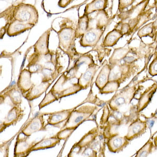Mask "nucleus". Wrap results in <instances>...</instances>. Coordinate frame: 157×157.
I'll return each mask as SVG.
<instances>
[{
	"label": "nucleus",
	"mask_w": 157,
	"mask_h": 157,
	"mask_svg": "<svg viewBox=\"0 0 157 157\" xmlns=\"http://www.w3.org/2000/svg\"><path fill=\"white\" fill-rule=\"evenodd\" d=\"M57 56L50 52L45 56L37 55L33 54L29 56L28 69L32 74L37 73L43 75L42 81H50L55 78L62 70V67L58 66Z\"/></svg>",
	"instance_id": "1"
},
{
	"label": "nucleus",
	"mask_w": 157,
	"mask_h": 157,
	"mask_svg": "<svg viewBox=\"0 0 157 157\" xmlns=\"http://www.w3.org/2000/svg\"><path fill=\"white\" fill-rule=\"evenodd\" d=\"M78 80V78L70 77L64 72L50 90L58 100L75 94L82 90Z\"/></svg>",
	"instance_id": "2"
},
{
	"label": "nucleus",
	"mask_w": 157,
	"mask_h": 157,
	"mask_svg": "<svg viewBox=\"0 0 157 157\" xmlns=\"http://www.w3.org/2000/svg\"><path fill=\"white\" fill-rule=\"evenodd\" d=\"M13 17L14 20L25 23L36 25L38 21L39 15L34 6L21 2L14 7Z\"/></svg>",
	"instance_id": "3"
},
{
	"label": "nucleus",
	"mask_w": 157,
	"mask_h": 157,
	"mask_svg": "<svg viewBox=\"0 0 157 157\" xmlns=\"http://www.w3.org/2000/svg\"><path fill=\"white\" fill-rule=\"evenodd\" d=\"M98 107L95 106H81L71 113L69 117L60 129L69 128L76 129L94 114Z\"/></svg>",
	"instance_id": "4"
},
{
	"label": "nucleus",
	"mask_w": 157,
	"mask_h": 157,
	"mask_svg": "<svg viewBox=\"0 0 157 157\" xmlns=\"http://www.w3.org/2000/svg\"><path fill=\"white\" fill-rule=\"evenodd\" d=\"M56 33L59 38V47L63 52L66 54L75 52V29L72 26H64Z\"/></svg>",
	"instance_id": "5"
},
{
	"label": "nucleus",
	"mask_w": 157,
	"mask_h": 157,
	"mask_svg": "<svg viewBox=\"0 0 157 157\" xmlns=\"http://www.w3.org/2000/svg\"><path fill=\"white\" fill-rule=\"evenodd\" d=\"M133 90H125L115 95L108 102L111 111L117 112L123 105L130 103L134 96Z\"/></svg>",
	"instance_id": "6"
},
{
	"label": "nucleus",
	"mask_w": 157,
	"mask_h": 157,
	"mask_svg": "<svg viewBox=\"0 0 157 157\" xmlns=\"http://www.w3.org/2000/svg\"><path fill=\"white\" fill-rule=\"evenodd\" d=\"M103 28L89 27L80 40V44L83 47H94L103 34Z\"/></svg>",
	"instance_id": "7"
},
{
	"label": "nucleus",
	"mask_w": 157,
	"mask_h": 157,
	"mask_svg": "<svg viewBox=\"0 0 157 157\" xmlns=\"http://www.w3.org/2000/svg\"><path fill=\"white\" fill-rule=\"evenodd\" d=\"M46 130V125H45L44 115L42 113H40L28 122L25 127L22 129L21 133L26 137H29L35 132Z\"/></svg>",
	"instance_id": "8"
},
{
	"label": "nucleus",
	"mask_w": 157,
	"mask_h": 157,
	"mask_svg": "<svg viewBox=\"0 0 157 157\" xmlns=\"http://www.w3.org/2000/svg\"><path fill=\"white\" fill-rule=\"evenodd\" d=\"M86 101H85L82 104H80L78 106L72 109H64V110L58 111L55 112L42 113L44 116H46V115L48 116V118L47 119V125H50L54 127H60L59 125L63 123L64 121H66L69 117L70 115L71 114V113L75 109H77L78 106H80L81 104L85 103L84 102H86Z\"/></svg>",
	"instance_id": "9"
},
{
	"label": "nucleus",
	"mask_w": 157,
	"mask_h": 157,
	"mask_svg": "<svg viewBox=\"0 0 157 157\" xmlns=\"http://www.w3.org/2000/svg\"><path fill=\"white\" fill-rule=\"evenodd\" d=\"M98 136V128L94 127L92 129L80 140V141L73 145L70 151V154L78 153L82 149L93 145L95 139Z\"/></svg>",
	"instance_id": "10"
},
{
	"label": "nucleus",
	"mask_w": 157,
	"mask_h": 157,
	"mask_svg": "<svg viewBox=\"0 0 157 157\" xmlns=\"http://www.w3.org/2000/svg\"><path fill=\"white\" fill-rule=\"evenodd\" d=\"M147 129L146 121H142L138 118L129 125L127 134L125 136L129 141H132L145 134Z\"/></svg>",
	"instance_id": "11"
},
{
	"label": "nucleus",
	"mask_w": 157,
	"mask_h": 157,
	"mask_svg": "<svg viewBox=\"0 0 157 157\" xmlns=\"http://www.w3.org/2000/svg\"><path fill=\"white\" fill-rule=\"evenodd\" d=\"M24 110L20 106H13L9 112L2 123L1 124L0 132H2L7 127L16 125L23 118Z\"/></svg>",
	"instance_id": "12"
},
{
	"label": "nucleus",
	"mask_w": 157,
	"mask_h": 157,
	"mask_svg": "<svg viewBox=\"0 0 157 157\" xmlns=\"http://www.w3.org/2000/svg\"><path fill=\"white\" fill-rule=\"evenodd\" d=\"M27 137L21 138L20 134L17 136L15 145L14 157H27L31 153V149L36 142L34 141L29 144L27 142Z\"/></svg>",
	"instance_id": "13"
},
{
	"label": "nucleus",
	"mask_w": 157,
	"mask_h": 157,
	"mask_svg": "<svg viewBox=\"0 0 157 157\" xmlns=\"http://www.w3.org/2000/svg\"><path fill=\"white\" fill-rule=\"evenodd\" d=\"M52 29H49L41 35L33 46L34 54L37 55L45 56L50 53L49 49V40Z\"/></svg>",
	"instance_id": "14"
},
{
	"label": "nucleus",
	"mask_w": 157,
	"mask_h": 157,
	"mask_svg": "<svg viewBox=\"0 0 157 157\" xmlns=\"http://www.w3.org/2000/svg\"><path fill=\"white\" fill-rule=\"evenodd\" d=\"M121 125L120 121L110 116L107 123L101 126V129H103L102 134L104 140H107L113 137L120 135L119 129Z\"/></svg>",
	"instance_id": "15"
},
{
	"label": "nucleus",
	"mask_w": 157,
	"mask_h": 157,
	"mask_svg": "<svg viewBox=\"0 0 157 157\" xmlns=\"http://www.w3.org/2000/svg\"><path fill=\"white\" fill-rule=\"evenodd\" d=\"M129 144V141L125 136H114L106 140V145L109 151L118 153L123 151Z\"/></svg>",
	"instance_id": "16"
},
{
	"label": "nucleus",
	"mask_w": 157,
	"mask_h": 157,
	"mask_svg": "<svg viewBox=\"0 0 157 157\" xmlns=\"http://www.w3.org/2000/svg\"><path fill=\"white\" fill-rule=\"evenodd\" d=\"M32 73L27 69L21 70L17 82V86L23 95L26 94L30 90L34 84L31 80Z\"/></svg>",
	"instance_id": "17"
},
{
	"label": "nucleus",
	"mask_w": 157,
	"mask_h": 157,
	"mask_svg": "<svg viewBox=\"0 0 157 157\" xmlns=\"http://www.w3.org/2000/svg\"><path fill=\"white\" fill-rule=\"evenodd\" d=\"M93 64L95 63L93 60V57L90 54H84L78 58L73 67L69 70L68 73L66 74L70 77L78 78L77 77V74L80 71V69L81 67L86 66L87 67H89Z\"/></svg>",
	"instance_id": "18"
},
{
	"label": "nucleus",
	"mask_w": 157,
	"mask_h": 157,
	"mask_svg": "<svg viewBox=\"0 0 157 157\" xmlns=\"http://www.w3.org/2000/svg\"><path fill=\"white\" fill-rule=\"evenodd\" d=\"M35 26V25L25 23L17 20H13L7 27L6 33L10 37L17 36L27 30H30Z\"/></svg>",
	"instance_id": "19"
},
{
	"label": "nucleus",
	"mask_w": 157,
	"mask_h": 157,
	"mask_svg": "<svg viewBox=\"0 0 157 157\" xmlns=\"http://www.w3.org/2000/svg\"><path fill=\"white\" fill-rule=\"evenodd\" d=\"M98 66L93 64L86 70V71L82 73L78 77V84L82 88V90L87 89L91 86L95 73L98 70Z\"/></svg>",
	"instance_id": "20"
},
{
	"label": "nucleus",
	"mask_w": 157,
	"mask_h": 157,
	"mask_svg": "<svg viewBox=\"0 0 157 157\" xmlns=\"http://www.w3.org/2000/svg\"><path fill=\"white\" fill-rule=\"evenodd\" d=\"M51 84L52 83L49 81H42L38 86L34 85L26 94L23 95V97L29 101L38 98L46 92Z\"/></svg>",
	"instance_id": "21"
},
{
	"label": "nucleus",
	"mask_w": 157,
	"mask_h": 157,
	"mask_svg": "<svg viewBox=\"0 0 157 157\" xmlns=\"http://www.w3.org/2000/svg\"><path fill=\"white\" fill-rule=\"evenodd\" d=\"M2 95V94H1ZM22 93L17 84L10 86L3 92L2 97H9L14 106H20L22 102Z\"/></svg>",
	"instance_id": "22"
},
{
	"label": "nucleus",
	"mask_w": 157,
	"mask_h": 157,
	"mask_svg": "<svg viewBox=\"0 0 157 157\" xmlns=\"http://www.w3.org/2000/svg\"><path fill=\"white\" fill-rule=\"evenodd\" d=\"M60 141L56 136L49 138H44L40 141L35 143L31 149L30 152L53 148L59 144Z\"/></svg>",
	"instance_id": "23"
},
{
	"label": "nucleus",
	"mask_w": 157,
	"mask_h": 157,
	"mask_svg": "<svg viewBox=\"0 0 157 157\" xmlns=\"http://www.w3.org/2000/svg\"><path fill=\"white\" fill-rule=\"evenodd\" d=\"M157 87V86H152L149 89L146 90L141 95L137 105L136 109L138 113L143 111L148 106L149 104L150 103L154 93H155Z\"/></svg>",
	"instance_id": "24"
},
{
	"label": "nucleus",
	"mask_w": 157,
	"mask_h": 157,
	"mask_svg": "<svg viewBox=\"0 0 157 157\" xmlns=\"http://www.w3.org/2000/svg\"><path fill=\"white\" fill-rule=\"evenodd\" d=\"M110 71L111 66L107 64H105L100 71L95 82V85L100 90H101L109 82Z\"/></svg>",
	"instance_id": "25"
},
{
	"label": "nucleus",
	"mask_w": 157,
	"mask_h": 157,
	"mask_svg": "<svg viewBox=\"0 0 157 157\" xmlns=\"http://www.w3.org/2000/svg\"><path fill=\"white\" fill-rule=\"evenodd\" d=\"M89 16L86 15L79 17L77 27L75 29V38L82 37L89 29Z\"/></svg>",
	"instance_id": "26"
},
{
	"label": "nucleus",
	"mask_w": 157,
	"mask_h": 157,
	"mask_svg": "<svg viewBox=\"0 0 157 157\" xmlns=\"http://www.w3.org/2000/svg\"><path fill=\"white\" fill-rule=\"evenodd\" d=\"M108 1L106 0H95L88 3L85 7L84 14L89 15L95 11H103L107 7Z\"/></svg>",
	"instance_id": "27"
},
{
	"label": "nucleus",
	"mask_w": 157,
	"mask_h": 157,
	"mask_svg": "<svg viewBox=\"0 0 157 157\" xmlns=\"http://www.w3.org/2000/svg\"><path fill=\"white\" fill-rule=\"evenodd\" d=\"M112 67H111V71L109 76V81H117L122 78L124 74L126 71V67L123 64H113Z\"/></svg>",
	"instance_id": "28"
},
{
	"label": "nucleus",
	"mask_w": 157,
	"mask_h": 157,
	"mask_svg": "<svg viewBox=\"0 0 157 157\" xmlns=\"http://www.w3.org/2000/svg\"><path fill=\"white\" fill-rule=\"evenodd\" d=\"M123 36L121 30L114 29L108 33L104 38L103 45L104 47H113L116 45L121 38Z\"/></svg>",
	"instance_id": "29"
},
{
	"label": "nucleus",
	"mask_w": 157,
	"mask_h": 157,
	"mask_svg": "<svg viewBox=\"0 0 157 157\" xmlns=\"http://www.w3.org/2000/svg\"><path fill=\"white\" fill-rule=\"evenodd\" d=\"M67 157H98V152L92 145L82 149L78 153L69 154Z\"/></svg>",
	"instance_id": "30"
},
{
	"label": "nucleus",
	"mask_w": 157,
	"mask_h": 157,
	"mask_svg": "<svg viewBox=\"0 0 157 157\" xmlns=\"http://www.w3.org/2000/svg\"><path fill=\"white\" fill-rule=\"evenodd\" d=\"M154 148V142L149 139L136 153L135 157H148Z\"/></svg>",
	"instance_id": "31"
},
{
	"label": "nucleus",
	"mask_w": 157,
	"mask_h": 157,
	"mask_svg": "<svg viewBox=\"0 0 157 157\" xmlns=\"http://www.w3.org/2000/svg\"><path fill=\"white\" fill-rule=\"evenodd\" d=\"M128 50L127 49H117L114 50V53L109 59V63L113 65L118 63L121 59L125 57L127 54Z\"/></svg>",
	"instance_id": "32"
},
{
	"label": "nucleus",
	"mask_w": 157,
	"mask_h": 157,
	"mask_svg": "<svg viewBox=\"0 0 157 157\" xmlns=\"http://www.w3.org/2000/svg\"><path fill=\"white\" fill-rule=\"evenodd\" d=\"M119 86L120 82L117 81H109L105 86L101 90H100L99 93L101 94L113 93L117 91Z\"/></svg>",
	"instance_id": "33"
},
{
	"label": "nucleus",
	"mask_w": 157,
	"mask_h": 157,
	"mask_svg": "<svg viewBox=\"0 0 157 157\" xmlns=\"http://www.w3.org/2000/svg\"><path fill=\"white\" fill-rule=\"evenodd\" d=\"M57 100H58L57 98L56 97L55 95L52 93V91L50 90L48 93H47L46 94L45 98L42 100L41 103L39 104V105H38L39 109H41L43 107L46 106L47 105H48L53 102H55Z\"/></svg>",
	"instance_id": "34"
},
{
	"label": "nucleus",
	"mask_w": 157,
	"mask_h": 157,
	"mask_svg": "<svg viewBox=\"0 0 157 157\" xmlns=\"http://www.w3.org/2000/svg\"><path fill=\"white\" fill-rule=\"evenodd\" d=\"M75 130V129L69 128L62 129L56 135V136L60 140H66L67 139H68L69 137L71 136V135Z\"/></svg>",
	"instance_id": "35"
},
{
	"label": "nucleus",
	"mask_w": 157,
	"mask_h": 157,
	"mask_svg": "<svg viewBox=\"0 0 157 157\" xmlns=\"http://www.w3.org/2000/svg\"><path fill=\"white\" fill-rule=\"evenodd\" d=\"M110 114L111 111H109L108 106L106 105L104 107L103 112L100 120V125H101V126H104L107 123L110 117Z\"/></svg>",
	"instance_id": "36"
},
{
	"label": "nucleus",
	"mask_w": 157,
	"mask_h": 157,
	"mask_svg": "<svg viewBox=\"0 0 157 157\" xmlns=\"http://www.w3.org/2000/svg\"><path fill=\"white\" fill-rule=\"evenodd\" d=\"M152 23L146 25L145 26L143 27L141 29H140L139 32H138V35L140 37H143V36H148V35H150L152 32Z\"/></svg>",
	"instance_id": "37"
},
{
	"label": "nucleus",
	"mask_w": 157,
	"mask_h": 157,
	"mask_svg": "<svg viewBox=\"0 0 157 157\" xmlns=\"http://www.w3.org/2000/svg\"><path fill=\"white\" fill-rule=\"evenodd\" d=\"M150 74L152 75H157V61H154L152 63L150 67L149 70Z\"/></svg>",
	"instance_id": "38"
},
{
	"label": "nucleus",
	"mask_w": 157,
	"mask_h": 157,
	"mask_svg": "<svg viewBox=\"0 0 157 157\" xmlns=\"http://www.w3.org/2000/svg\"><path fill=\"white\" fill-rule=\"evenodd\" d=\"M132 1H120L119 3V10H122L125 8L127 7L128 6H130L131 4L132 3Z\"/></svg>",
	"instance_id": "39"
},
{
	"label": "nucleus",
	"mask_w": 157,
	"mask_h": 157,
	"mask_svg": "<svg viewBox=\"0 0 157 157\" xmlns=\"http://www.w3.org/2000/svg\"><path fill=\"white\" fill-rule=\"evenodd\" d=\"M73 1H69V0H67V1H65V0H61V1H59L58 2V6L60 7H63V8H64V7H66L67 6H68Z\"/></svg>",
	"instance_id": "40"
},
{
	"label": "nucleus",
	"mask_w": 157,
	"mask_h": 157,
	"mask_svg": "<svg viewBox=\"0 0 157 157\" xmlns=\"http://www.w3.org/2000/svg\"><path fill=\"white\" fill-rule=\"evenodd\" d=\"M129 29H130V27L128 24L127 23H125L122 25L121 26V29L120 30L122 34L125 35L128 33Z\"/></svg>",
	"instance_id": "41"
},
{
	"label": "nucleus",
	"mask_w": 157,
	"mask_h": 157,
	"mask_svg": "<svg viewBox=\"0 0 157 157\" xmlns=\"http://www.w3.org/2000/svg\"><path fill=\"white\" fill-rule=\"evenodd\" d=\"M153 142L154 144V149L155 150H157V135L155 137H154Z\"/></svg>",
	"instance_id": "42"
}]
</instances>
